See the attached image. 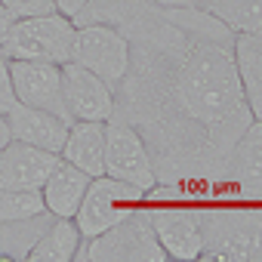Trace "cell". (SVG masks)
<instances>
[{"label":"cell","instance_id":"obj_1","mask_svg":"<svg viewBox=\"0 0 262 262\" xmlns=\"http://www.w3.org/2000/svg\"><path fill=\"white\" fill-rule=\"evenodd\" d=\"M123 34L129 68L111 117L136 126L158 185L213 198L234 142L253 123L234 68V31L201 7L151 0Z\"/></svg>","mask_w":262,"mask_h":262},{"label":"cell","instance_id":"obj_2","mask_svg":"<svg viewBox=\"0 0 262 262\" xmlns=\"http://www.w3.org/2000/svg\"><path fill=\"white\" fill-rule=\"evenodd\" d=\"M204 262H262L259 207H198Z\"/></svg>","mask_w":262,"mask_h":262},{"label":"cell","instance_id":"obj_3","mask_svg":"<svg viewBox=\"0 0 262 262\" xmlns=\"http://www.w3.org/2000/svg\"><path fill=\"white\" fill-rule=\"evenodd\" d=\"M86 262H164L167 253L148 222L145 207H129L111 228L96 237H83Z\"/></svg>","mask_w":262,"mask_h":262},{"label":"cell","instance_id":"obj_4","mask_svg":"<svg viewBox=\"0 0 262 262\" xmlns=\"http://www.w3.org/2000/svg\"><path fill=\"white\" fill-rule=\"evenodd\" d=\"M74 43V22L62 13L16 19L7 37L0 40L7 59H28V62H53L62 65L71 59Z\"/></svg>","mask_w":262,"mask_h":262},{"label":"cell","instance_id":"obj_5","mask_svg":"<svg viewBox=\"0 0 262 262\" xmlns=\"http://www.w3.org/2000/svg\"><path fill=\"white\" fill-rule=\"evenodd\" d=\"M71 62L90 68L111 90H117L129 68V40L114 25H74Z\"/></svg>","mask_w":262,"mask_h":262},{"label":"cell","instance_id":"obj_6","mask_svg":"<svg viewBox=\"0 0 262 262\" xmlns=\"http://www.w3.org/2000/svg\"><path fill=\"white\" fill-rule=\"evenodd\" d=\"M105 176H114L120 182H129L142 191H151L158 185L155 167H151V155L142 142V136L136 133V126H129L126 120H105Z\"/></svg>","mask_w":262,"mask_h":262},{"label":"cell","instance_id":"obj_7","mask_svg":"<svg viewBox=\"0 0 262 262\" xmlns=\"http://www.w3.org/2000/svg\"><path fill=\"white\" fill-rule=\"evenodd\" d=\"M136 204H145L142 188L102 173V176L90 179V185L83 191V201H80V207L74 213V222H77L83 237H96L105 228H111L129 207H136Z\"/></svg>","mask_w":262,"mask_h":262},{"label":"cell","instance_id":"obj_8","mask_svg":"<svg viewBox=\"0 0 262 262\" xmlns=\"http://www.w3.org/2000/svg\"><path fill=\"white\" fill-rule=\"evenodd\" d=\"M216 198L262 204V117H253L244 136L234 142Z\"/></svg>","mask_w":262,"mask_h":262},{"label":"cell","instance_id":"obj_9","mask_svg":"<svg viewBox=\"0 0 262 262\" xmlns=\"http://www.w3.org/2000/svg\"><path fill=\"white\" fill-rule=\"evenodd\" d=\"M148 222L158 234V244L164 247L167 259L191 262L201 256V222L198 207H182V201H151Z\"/></svg>","mask_w":262,"mask_h":262},{"label":"cell","instance_id":"obj_10","mask_svg":"<svg viewBox=\"0 0 262 262\" xmlns=\"http://www.w3.org/2000/svg\"><path fill=\"white\" fill-rule=\"evenodd\" d=\"M10 83H13L16 102L53 111L71 123L68 108H65V96H62V65L10 59Z\"/></svg>","mask_w":262,"mask_h":262},{"label":"cell","instance_id":"obj_11","mask_svg":"<svg viewBox=\"0 0 262 262\" xmlns=\"http://www.w3.org/2000/svg\"><path fill=\"white\" fill-rule=\"evenodd\" d=\"M62 96L71 120H111L114 90L77 62H62Z\"/></svg>","mask_w":262,"mask_h":262},{"label":"cell","instance_id":"obj_12","mask_svg":"<svg viewBox=\"0 0 262 262\" xmlns=\"http://www.w3.org/2000/svg\"><path fill=\"white\" fill-rule=\"evenodd\" d=\"M56 164H59V155L10 139L0 148V188L40 191Z\"/></svg>","mask_w":262,"mask_h":262},{"label":"cell","instance_id":"obj_13","mask_svg":"<svg viewBox=\"0 0 262 262\" xmlns=\"http://www.w3.org/2000/svg\"><path fill=\"white\" fill-rule=\"evenodd\" d=\"M4 117H7L10 139H19L25 145L43 148V151H53V155L62 151L65 136H68V126H71L65 117H59L53 111H43V108L22 105V102H13Z\"/></svg>","mask_w":262,"mask_h":262},{"label":"cell","instance_id":"obj_14","mask_svg":"<svg viewBox=\"0 0 262 262\" xmlns=\"http://www.w3.org/2000/svg\"><path fill=\"white\" fill-rule=\"evenodd\" d=\"M102 155H105V120H71L59 158L80 167L86 176H102L105 173Z\"/></svg>","mask_w":262,"mask_h":262},{"label":"cell","instance_id":"obj_15","mask_svg":"<svg viewBox=\"0 0 262 262\" xmlns=\"http://www.w3.org/2000/svg\"><path fill=\"white\" fill-rule=\"evenodd\" d=\"M93 176H86L80 167L68 164L59 158V164L53 167V173L47 176L43 188H40V198H43V207L53 213V216H68L74 219L80 201H83V191L90 185Z\"/></svg>","mask_w":262,"mask_h":262},{"label":"cell","instance_id":"obj_16","mask_svg":"<svg viewBox=\"0 0 262 262\" xmlns=\"http://www.w3.org/2000/svg\"><path fill=\"white\" fill-rule=\"evenodd\" d=\"M234 68L253 117H262V28L234 34Z\"/></svg>","mask_w":262,"mask_h":262},{"label":"cell","instance_id":"obj_17","mask_svg":"<svg viewBox=\"0 0 262 262\" xmlns=\"http://www.w3.org/2000/svg\"><path fill=\"white\" fill-rule=\"evenodd\" d=\"M80 244H83V234H80L77 222L68 216H53L50 225L34 241L25 262H74Z\"/></svg>","mask_w":262,"mask_h":262},{"label":"cell","instance_id":"obj_18","mask_svg":"<svg viewBox=\"0 0 262 262\" xmlns=\"http://www.w3.org/2000/svg\"><path fill=\"white\" fill-rule=\"evenodd\" d=\"M50 219H53L50 210H40V213L22 216V219H0V259L25 262L34 241L50 225Z\"/></svg>","mask_w":262,"mask_h":262},{"label":"cell","instance_id":"obj_19","mask_svg":"<svg viewBox=\"0 0 262 262\" xmlns=\"http://www.w3.org/2000/svg\"><path fill=\"white\" fill-rule=\"evenodd\" d=\"M151 0H86L83 10L71 19L74 25H114V28H126Z\"/></svg>","mask_w":262,"mask_h":262},{"label":"cell","instance_id":"obj_20","mask_svg":"<svg viewBox=\"0 0 262 262\" xmlns=\"http://www.w3.org/2000/svg\"><path fill=\"white\" fill-rule=\"evenodd\" d=\"M194 7L225 22L234 34L262 28V0H198Z\"/></svg>","mask_w":262,"mask_h":262},{"label":"cell","instance_id":"obj_21","mask_svg":"<svg viewBox=\"0 0 262 262\" xmlns=\"http://www.w3.org/2000/svg\"><path fill=\"white\" fill-rule=\"evenodd\" d=\"M47 210L40 191H16V188H0V219H22Z\"/></svg>","mask_w":262,"mask_h":262},{"label":"cell","instance_id":"obj_22","mask_svg":"<svg viewBox=\"0 0 262 262\" xmlns=\"http://www.w3.org/2000/svg\"><path fill=\"white\" fill-rule=\"evenodd\" d=\"M16 19H31V16H47V13H56V4L53 0H0Z\"/></svg>","mask_w":262,"mask_h":262},{"label":"cell","instance_id":"obj_23","mask_svg":"<svg viewBox=\"0 0 262 262\" xmlns=\"http://www.w3.org/2000/svg\"><path fill=\"white\" fill-rule=\"evenodd\" d=\"M13 102H16V93L10 83V59L0 56V114H7Z\"/></svg>","mask_w":262,"mask_h":262},{"label":"cell","instance_id":"obj_24","mask_svg":"<svg viewBox=\"0 0 262 262\" xmlns=\"http://www.w3.org/2000/svg\"><path fill=\"white\" fill-rule=\"evenodd\" d=\"M53 4H56V13H62V16L74 19V16L83 10V4H86V0H53Z\"/></svg>","mask_w":262,"mask_h":262},{"label":"cell","instance_id":"obj_25","mask_svg":"<svg viewBox=\"0 0 262 262\" xmlns=\"http://www.w3.org/2000/svg\"><path fill=\"white\" fill-rule=\"evenodd\" d=\"M13 22H16V16H13V13L4 7V4H0V40L7 37V31L13 28Z\"/></svg>","mask_w":262,"mask_h":262},{"label":"cell","instance_id":"obj_26","mask_svg":"<svg viewBox=\"0 0 262 262\" xmlns=\"http://www.w3.org/2000/svg\"><path fill=\"white\" fill-rule=\"evenodd\" d=\"M155 4H161V7H194L198 0H155Z\"/></svg>","mask_w":262,"mask_h":262},{"label":"cell","instance_id":"obj_27","mask_svg":"<svg viewBox=\"0 0 262 262\" xmlns=\"http://www.w3.org/2000/svg\"><path fill=\"white\" fill-rule=\"evenodd\" d=\"M7 142H10V129H7V117L0 114V148H4Z\"/></svg>","mask_w":262,"mask_h":262},{"label":"cell","instance_id":"obj_28","mask_svg":"<svg viewBox=\"0 0 262 262\" xmlns=\"http://www.w3.org/2000/svg\"><path fill=\"white\" fill-rule=\"evenodd\" d=\"M0 56H4V50H0Z\"/></svg>","mask_w":262,"mask_h":262}]
</instances>
